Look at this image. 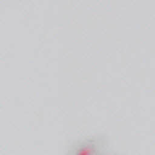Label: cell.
<instances>
[{
  "instance_id": "obj_1",
  "label": "cell",
  "mask_w": 155,
  "mask_h": 155,
  "mask_svg": "<svg viewBox=\"0 0 155 155\" xmlns=\"http://www.w3.org/2000/svg\"><path fill=\"white\" fill-rule=\"evenodd\" d=\"M107 137L96 135L73 142L67 154L70 155H104L110 153Z\"/></svg>"
}]
</instances>
